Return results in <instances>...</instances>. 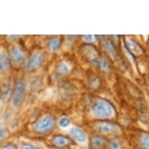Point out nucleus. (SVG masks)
Masks as SVG:
<instances>
[{
  "label": "nucleus",
  "instance_id": "obj_3",
  "mask_svg": "<svg viewBox=\"0 0 149 149\" xmlns=\"http://www.w3.org/2000/svg\"><path fill=\"white\" fill-rule=\"evenodd\" d=\"M11 92V83L9 81L4 83L1 88V98L3 101H7L10 97Z\"/></svg>",
  "mask_w": 149,
  "mask_h": 149
},
{
  "label": "nucleus",
  "instance_id": "obj_2",
  "mask_svg": "<svg viewBox=\"0 0 149 149\" xmlns=\"http://www.w3.org/2000/svg\"><path fill=\"white\" fill-rule=\"evenodd\" d=\"M43 60V57L42 54L40 53H37L33 55L31 57V58L29 60L26 65V68H28V70H32L33 68H35L42 63Z\"/></svg>",
  "mask_w": 149,
  "mask_h": 149
},
{
  "label": "nucleus",
  "instance_id": "obj_1",
  "mask_svg": "<svg viewBox=\"0 0 149 149\" xmlns=\"http://www.w3.org/2000/svg\"><path fill=\"white\" fill-rule=\"evenodd\" d=\"M26 90V83L24 80H20L17 84L14 93L13 101L15 106H19L24 97Z\"/></svg>",
  "mask_w": 149,
  "mask_h": 149
},
{
  "label": "nucleus",
  "instance_id": "obj_6",
  "mask_svg": "<svg viewBox=\"0 0 149 149\" xmlns=\"http://www.w3.org/2000/svg\"><path fill=\"white\" fill-rule=\"evenodd\" d=\"M50 47L52 49H55L58 45V40L56 38H54L51 41H50Z\"/></svg>",
  "mask_w": 149,
  "mask_h": 149
},
{
  "label": "nucleus",
  "instance_id": "obj_5",
  "mask_svg": "<svg viewBox=\"0 0 149 149\" xmlns=\"http://www.w3.org/2000/svg\"><path fill=\"white\" fill-rule=\"evenodd\" d=\"M11 54L13 58L17 63H21L24 60V55L22 52L18 49H14L11 52Z\"/></svg>",
  "mask_w": 149,
  "mask_h": 149
},
{
  "label": "nucleus",
  "instance_id": "obj_4",
  "mask_svg": "<svg viewBox=\"0 0 149 149\" xmlns=\"http://www.w3.org/2000/svg\"><path fill=\"white\" fill-rule=\"evenodd\" d=\"M10 67V63L9 58L6 54L1 56V71L2 74L7 72Z\"/></svg>",
  "mask_w": 149,
  "mask_h": 149
},
{
  "label": "nucleus",
  "instance_id": "obj_7",
  "mask_svg": "<svg viewBox=\"0 0 149 149\" xmlns=\"http://www.w3.org/2000/svg\"><path fill=\"white\" fill-rule=\"evenodd\" d=\"M60 70L63 72H67L68 71V69H67V67L64 65V64H62L60 65Z\"/></svg>",
  "mask_w": 149,
  "mask_h": 149
}]
</instances>
